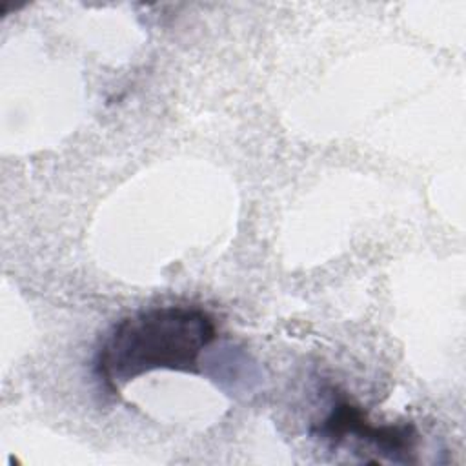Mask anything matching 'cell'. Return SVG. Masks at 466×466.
Returning <instances> with one entry per match:
<instances>
[{"label": "cell", "instance_id": "6da1fadb", "mask_svg": "<svg viewBox=\"0 0 466 466\" xmlns=\"http://www.w3.org/2000/svg\"><path fill=\"white\" fill-rule=\"evenodd\" d=\"M215 339V319L202 308L142 309L120 319L107 331L96 350L93 371L111 395H118L129 380L155 370L200 373V353Z\"/></svg>", "mask_w": 466, "mask_h": 466}, {"label": "cell", "instance_id": "7a4b0ae2", "mask_svg": "<svg viewBox=\"0 0 466 466\" xmlns=\"http://www.w3.org/2000/svg\"><path fill=\"white\" fill-rule=\"evenodd\" d=\"M311 435L326 441L331 448H337L346 439L353 437L377 448L388 461L400 464L417 462L415 450L419 444V431L413 422L373 424L368 420L366 411L342 393H333V404L328 415L322 422L311 428Z\"/></svg>", "mask_w": 466, "mask_h": 466}]
</instances>
